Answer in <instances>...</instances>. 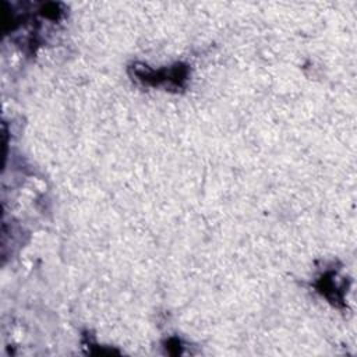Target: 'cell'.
<instances>
[{
	"label": "cell",
	"mask_w": 357,
	"mask_h": 357,
	"mask_svg": "<svg viewBox=\"0 0 357 357\" xmlns=\"http://www.w3.org/2000/svg\"><path fill=\"white\" fill-rule=\"evenodd\" d=\"M128 74L141 85L162 86L166 91L180 92L187 88L190 67L185 63H174L170 67L155 70L144 63H132L128 67Z\"/></svg>",
	"instance_id": "1"
},
{
	"label": "cell",
	"mask_w": 357,
	"mask_h": 357,
	"mask_svg": "<svg viewBox=\"0 0 357 357\" xmlns=\"http://www.w3.org/2000/svg\"><path fill=\"white\" fill-rule=\"evenodd\" d=\"M317 291L325 297L331 304L335 307H344V293H346V283L344 280L337 279V272L333 269L325 271L318 276L314 283Z\"/></svg>",
	"instance_id": "2"
},
{
	"label": "cell",
	"mask_w": 357,
	"mask_h": 357,
	"mask_svg": "<svg viewBox=\"0 0 357 357\" xmlns=\"http://www.w3.org/2000/svg\"><path fill=\"white\" fill-rule=\"evenodd\" d=\"M165 347L170 354H181V342L177 337H170Z\"/></svg>",
	"instance_id": "3"
}]
</instances>
